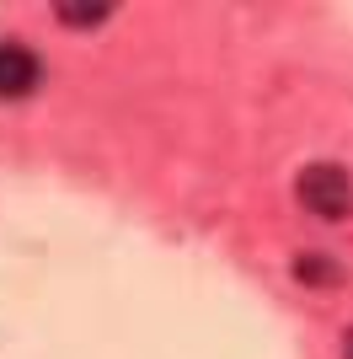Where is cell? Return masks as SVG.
<instances>
[{"label": "cell", "instance_id": "cell-5", "mask_svg": "<svg viewBox=\"0 0 353 359\" xmlns=\"http://www.w3.org/2000/svg\"><path fill=\"white\" fill-rule=\"evenodd\" d=\"M348 359H353V338H348Z\"/></svg>", "mask_w": 353, "mask_h": 359}, {"label": "cell", "instance_id": "cell-2", "mask_svg": "<svg viewBox=\"0 0 353 359\" xmlns=\"http://www.w3.org/2000/svg\"><path fill=\"white\" fill-rule=\"evenodd\" d=\"M38 75H43L38 54H27L22 43H0V97H27Z\"/></svg>", "mask_w": 353, "mask_h": 359}, {"label": "cell", "instance_id": "cell-3", "mask_svg": "<svg viewBox=\"0 0 353 359\" xmlns=\"http://www.w3.org/2000/svg\"><path fill=\"white\" fill-rule=\"evenodd\" d=\"M59 22H70V27H91V22H107V6H102V0H91V6L59 0Z\"/></svg>", "mask_w": 353, "mask_h": 359}, {"label": "cell", "instance_id": "cell-4", "mask_svg": "<svg viewBox=\"0 0 353 359\" xmlns=\"http://www.w3.org/2000/svg\"><path fill=\"white\" fill-rule=\"evenodd\" d=\"M300 279L305 285H338V269L321 263V257H300Z\"/></svg>", "mask_w": 353, "mask_h": 359}, {"label": "cell", "instance_id": "cell-1", "mask_svg": "<svg viewBox=\"0 0 353 359\" xmlns=\"http://www.w3.org/2000/svg\"><path fill=\"white\" fill-rule=\"evenodd\" d=\"M300 204L310 215H321V220H342L353 210V182L342 166L321 161V166H305L300 172Z\"/></svg>", "mask_w": 353, "mask_h": 359}]
</instances>
